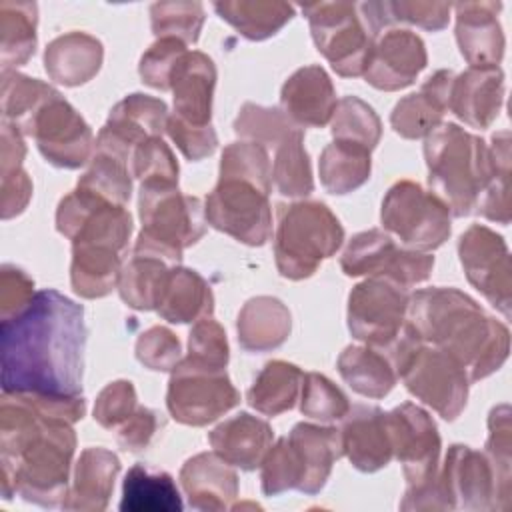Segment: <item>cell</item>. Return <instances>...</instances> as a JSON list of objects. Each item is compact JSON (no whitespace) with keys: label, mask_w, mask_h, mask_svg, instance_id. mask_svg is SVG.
Here are the masks:
<instances>
[{"label":"cell","mask_w":512,"mask_h":512,"mask_svg":"<svg viewBox=\"0 0 512 512\" xmlns=\"http://www.w3.org/2000/svg\"><path fill=\"white\" fill-rule=\"evenodd\" d=\"M88 328L84 308L48 288L0 320L2 392L80 396Z\"/></svg>","instance_id":"cell-1"},{"label":"cell","mask_w":512,"mask_h":512,"mask_svg":"<svg viewBox=\"0 0 512 512\" xmlns=\"http://www.w3.org/2000/svg\"><path fill=\"white\" fill-rule=\"evenodd\" d=\"M76 434L70 422L52 418L14 392L0 402L2 496L56 508L68 496Z\"/></svg>","instance_id":"cell-2"},{"label":"cell","mask_w":512,"mask_h":512,"mask_svg":"<svg viewBox=\"0 0 512 512\" xmlns=\"http://www.w3.org/2000/svg\"><path fill=\"white\" fill-rule=\"evenodd\" d=\"M406 320L422 338L450 354L478 382L496 372L508 358L510 332L488 316L480 304L458 288H424L410 296Z\"/></svg>","instance_id":"cell-3"},{"label":"cell","mask_w":512,"mask_h":512,"mask_svg":"<svg viewBox=\"0 0 512 512\" xmlns=\"http://www.w3.org/2000/svg\"><path fill=\"white\" fill-rule=\"evenodd\" d=\"M428 184L456 218L476 210L478 198L490 176L488 144L460 128L440 124L424 140Z\"/></svg>","instance_id":"cell-4"},{"label":"cell","mask_w":512,"mask_h":512,"mask_svg":"<svg viewBox=\"0 0 512 512\" xmlns=\"http://www.w3.org/2000/svg\"><path fill=\"white\" fill-rule=\"evenodd\" d=\"M142 230L134 254L158 256L176 266L184 248L196 244L206 232V216L200 198L182 194L178 184L144 182L138 192Z\"/></svg>","instance_id":"cell-5"},{"label":"cell","mask_w":512,"mask_h":512,"mask_svg":"<svg viewBox=\"0 0 512 512\" xmlns=\"http://www.w3.org/2000/svg\"><path fill=\"white\" fill-rule=\"evenodd\" d=\"M344 228L334 212L318 200H300L278 206L274 260L288 280L310 278L322 260L342 246Z\"/></svg>","instance_id":"cell-6"},{"label":"cell","mask_w":512,"mask_h":512,"mask_svg":"<svg viewBox=\"0 0 512 512\" xmlns=\"http://www.w3.org/2000/svg\"><path fill=\"white\" fill-rule=\"evenodd\" d=\"M400 510H496V482L486 454L452 444L432 482L406 488Z\"/></svg>","instance_id":"cell-7"},{"label":"cell","mask_w":512,"mask_h":512,"mask_svg":"<svg viewBox=\"0 0 512 512\" xmlns=\"http://www.w3.org/2000/svg\"><path fill=\"white\" fill-rule=\"evenodd\" d=\"M450 216V208L438 194L412 180L390 186L380 210L384 230L404 248L418 252L436 250L450 238Z\"/></svg>","instance_id":"cell-8"},{"label":"cell","mask_w":512,"mask_h":512,"mask_svg":"<svg viewBox=\"0 0 512 512\" xmlns=\"http://www.w3.org/2000/svg\"><path fill=\"white\" fill-rule=\"evenodd\" d=\"M318 52L344 78L362 76L374 36L362 22L354 2H314L302 6Z\"/></svg>","instance_id":"cell-9"},{"label":"cell","mask_w":512,"mask_h":512,"mask_svg":"<svg viewBox=\"0 0 512 512\" xmlns=\"http://www.w3.org/2000/svg\"><path fill=\"white\" fill-rule=\"evenodd\" d=\"M270 190L238 176H218L206 196V224L246 246H264L272 238Z\"/></svg>","instance_id":"cell-10"},{"label":"cell","mask_w":512,"mask_h":512,"mask_svg":"<svg viewBox=\"0 0 512 512\" xmlns=\"http://www.w3.org/2000/svg\"><path fill=\"white\" fill-rule=\"evenodd\" d=\"M406 390L444 420H456L468 400V374L444 350L418 342L396 368Z\"/></svg>","instance_id":"cell-11"},{"label":"cell","mask_w":512,"mask_h":512,"mask_svg":"<svg viewBox=\"0 0 512 512\" xmlns=\"http://www.w3.org/2000/svg\"><path fill=\"white\" fill-rule=\"evenodd\" d=\"M340 268L352 278H386L408 290L430 278L434 256L428 252L400 248L388 232L372 228L350 238L340 256Z\"/></svg>","instance_id":"cell-12"},{"label":"cell","mask_w":512,"mask_h":512,"mask_svg":"<svg viewBox=\"0 0 512 512\" xmlns=\"http://www.w3.org/2000/svg\"><path fill=\"white\" fill-rule=\"evenodd\" d=\"M240 402L226 370L204 368L182 358L170 376L166 406L170 416L186 426H206Z\"/></svg>","instance_id":"cell-13"},{"label":"cell","mask_w":512,"mask_h":512,"mask_svg":"<svg viewBox=\"0 0 512 512\" xmlns=\"http://www.w3.org/2000/svg\"><path fill=\"white\" fill-rule=\"evenodd\" d=\"M408 292L386 278H366L348 296V330L364 346L384 352L406 326Z\"/></svg>","instance_id":"cell-14"},{"label":"cell","mask_w":512,"mask_h":512,"mask_svg":"<svg viewBox=\"0 0 512 512\" xmlns=\"http://www.w3.org/2000/svg\"><path fill=\"white\" fill-rule=\"evenodd\" d=\"M392 452L402 464L406 488H422L434 480L440 460V434L432 416L412 404L404 402L386 412Z\"/></svg>","instance_id":"cell-15"},{"label":"cell","mask_w":512,"mask_h":512,"mask_svg":"<svg viewBox=\"0 0 512 512\" xmlns=\"http://www.w3.org/2000/svg\"><path fill=\"white\" fill-rule=\"evenodd\" d=\"M458 256L468 282L510 318L512 264L504 238L488 226L472 224L458 240Z\"/></svg>","instance_id":"cell-16"},{"label":"cell","mask_w":512,"mask_h":512,"mask_svg":"<svg viewBox=\"0 0 512 512\" xmlns=\"http://www.w3.org/2000/svg\"><path fill=\"white\" fill-rule=\"evenodd\" d=\"M52 166L74 170L90 160L94 136L80 112L56 92L36 112L28 134Z\"/></svg>","instance_id":"cell-17"},{"label":"cell","mask_w":512,"mask_h":512,"mask_svg":"<svg viewBox=\"0 0 512 512\" xmlns=\"http://www.w3.org/2000/svg\"><path fill=\"white\" fill-rule=\"evenodd\" d=\"M168 106L164 100L148 94H128L108 114L106 124L96 138V152L110 154L124 164L132 162L134 150L156 136L166 132Z\"/></svg>","instance_id":"cell-18"},{"label":"cell","mask_w":512,"mask_h":512,"mask_svg":"<svg viewBox=\"0 0 512 512\" xmlns=\"http://www.w3.org/2000/svg\"><path fill=\"white\" fill-rule=\"evenodd\" d=\"M428 54L422 38L406 28H388L372 44L364 80L384 92L410 86L426 68Z\"/></svg>","instance_id":"cell-19"},{"label":"cell","mask_w":512,"mask_h":512,"mask_svg":"<svg viewBox=\"0 0 512 512\" xmlns=\"http://www.w3.org/2000/svg\"><path fill=\"white\" fill-rule=\"evenodd\" d=\"M342 450L360 472H376L392 460V442L386 412L378 406H350L342 418Z\"/></svg>","instance_id":"cell-20"},{"label":"cell","mask_w":512,"mask_h":512,"mask_svg":"<svg viewBox=\"0 0 512 512\" xmlns=\"http://www.w3.org/2000/svg\"><path fill=\"white\" fill-rule=\"evenodd\" d=\"M280 106L298 128H322L330 124L336 108V90L328 72L318 64L298 68L280 90Z\"/></svg>","instance_id":"cell-21"},{"label":"cell","mask_w":512,"mask_h":512,"mask_svg":"<svg viewBox=\"0 0 512 512\" xmlns=\"http://www.w3.org/2000/svg\"><path fill=\"white\" fill-rule=\"evenodd\" d=\"M216 86V66L212 58L198 50H188L174 66L170 90L178 120L190 126H210L212 96Z\"/></svg>","instance_id":"cell-22"},{"label":"cell","mask_w":512,"mask_h":512,"mask_svg":"<svg viewBox=\"0 0 512 512\" xmlns=\"http://www.w3.org/2000/svg\"><path fill=\"white\" fill-rule=\"evenodd\" d=\"M180 484L194 510L224 512L238 498V474L216 452H200L180 468Z\"/></svg>","instance_id":"cell-23"},{"label":"cell","mask_w":512,"mask_h":512,"mask_svg":"<svg viewBox=\"0 0 512 512\" xmlns=\"http://www.w3.org/2000/svg\"><path fill=\"white\" fill-rule=\"evenodd\" d=\"M502 2H458L456 42L470 66H498L504 56V32L498 22Z\"/></svg>","instance_id":"cell-24"},{"label":"cell","mask_w":512,"mask_h":512,"mask_svg":"<svg viewBox=\"0 0 512 512\" xmlns=\"http://www.w3.org/2000/svg\"><path fill=\"white\" fill-rule=\"evenodd\" d=\"M456 74L452 70L434 72L418 92L400 98L390 114L394 132L406 140L426 138L442 124L450 108V92Z\"/></svg>","instance_id":"cell-25"},{"label":"cell","mask_w":512,"mask_h":512,"mask_svg":"<svg viewBox=\"0 0 512 512\" xmlns=\"http://www.w3.org/2000/svg\"><path fill=\"white\" fill-rule=\"evenodd\" d=\"M504 102V72L500 66H470L454 78L450 108L464 124L488 128Z\"/></svg>","instance_id":"cell-26"},{"label":"cell","mask_w":512,"mask_h":512,"mask_svg":"<svg viewBox=\"0 0 512 512\" xmlns=\"http://www.w3.org/2000/svg\"><path fill=\"white\" fill-rule=\"evenodd\" d=\"M120 458L102 446L84 448L76 466L72 486L62 504L70 512H102L108 508Z\"/></svg>","instance_id":"cell-27"},{"label":"cell","mask_w":512,"mask_h":512,"mask_svg":"<svg viewBox=\"0 0 512 512\" xmlns=\"http://www.w3.org/2000/svg\"><path fill=\"white\" fill-rule=\"evenodd\" d=\"M288 440L294 446L302 468L298 492L310 496L318 494L330 478L334 462L344 456L340 430L334 426L298 422L290 430Z\"/></svg>","instance_id":"cell-28"},{"label":"cell","mask_w":512,"mask_h":512,"mask_svg":"<svg viewBox=\"0 0 512 512\" xmlns=\"http://www.w3.org/2000/svg\"><path fill=\"white\" fill-rule=\"evenodd\" d=\"M272 440L274 432L270 424L248 412H240L224 420L208 434V442L214 452L228 464L242 470L258 468L272 446Z\"/></svg>","instance_id":"cell-29"},{"label":"cell","mask_w":512,"mask_h":512,"mask_svg":"<svg viewBox=\"0 0 512 512\" xmlns=\"http://www.w3.org/2000/svg\"><path fill=\"white\" fill-rule=\"evenodd\" d=\"M104 60L102 42L86 32H68L54 38L44 52L48 76L64 86H80L92 80Z\"/></svg>","instance_id":"cell-30"},{"label":"cell","mask_w":512,"mask_h":512,"mask_svg":"<svg viewBox=\"0 0 512 512\" xmlns=\"http://www.w3.org/2000/svg\"><path fill=\"white\" fill-rule=\"evenodd\" d=\"M290 330V310L274 296H254L238 312V344L246 352H270L288 340Z\"/></svg>","instance_id":"cell-31"},{"label":"cell","mask_w":512,"mask_h":512,"mask_svg":"<svg viewBox=\"0 0 512 512\" xmlns=\"http://www.w3.org/2000/svg\"><path fill=\"white\" fill-rule=\"evenodd\" d=\"M124 252L100 242L72 244L70 284L72 290L88 300L104 298L118 288Z\"/></svg>","instance_id":"cell-32"},{"label":"cell","mask_w":512,"mask_h":512,"mask_svg":"<svg viewBox=\"0 0 512 512\" xmlns=\"http://www.w3.org/2000/svg\"><path fill=\"white\" fill-rule=\"evenodd\" d=\"M156 312L172 324L208 318L214 312L212 288L196 270L176 264L170 268Z\"/></svg>","instance_id":"cell-33"},{"label":"cell","mask_w":512,"mask_h":512,"mask_svg":"<svg viewBox=\"0 0 512 512\" xmlns=\"http://www.w3.org/2000/svg\"><path fill=\"white\" fill-rule=\"evenodd\" d=\"M182 508V496L168 472L134 464L124 476L122 512H180Z\"/></svg>","instance_id":"cell-34"},{"label":"cell","mask_w":512,"mask_h":512,"mask_svg":"<svg viewBox=\"0 0 512 512\" xmlns=\"http://www.w3.org/2000/svg\"><path fill=\"white\" fill-rule=\"evenodd\" d=\"M342 380L360 396L384 398L396 384V372L384 352L370 346H348L338 356Z\"/></svg>","instance_id":"cell-35"},{"label":"cell","mask_w":512,"mask_h":512,"mask_svg":"<svg viewBox=\"0 0 512 512\" xmlns=\"http://www.w3.org/2000/svg\"><path fill=\"white\" fill-rule=\"evenodd\" d=\"M302 380L304 372L296 364L270 360L256 374L246 392V400L256 412L264 416H278L296 404L300 398Z\"/></svg>","instance_id":"cell-36"},{"label":"cell","mask_w":512,"mask_h":512,"mask_svg":"<svg viewBox=\"0 0 512 512\" xmlns=\"http://www.w3.org/2000/svg\"><path fill=\"white\" fill-rule=\"evenodd\" d=\"M214 10L244 38L256 42L278 34L294 16V6L276 0L214 2Z\"/></svg>","instance_id":"cell-37"},{"label":"cell","mask_w":512,"mask_h":512,"mask_svg":"<svg viewBox=\"0 0 512 512\" xmlns=\"http://www.w3.org/2000/svg\"><path fill=\"white\" fill-rule=\"evenodd\" d=\"M372 170L370 150L366 146L334 140L330 142L318 160L320 182L326 192L342 196L360 188Z\"/></svg>","instance_id":"cell-38"},{"label":"cell","mask_w":512,"mask_h":512,"mask_svg":"<svg viewBox=\"0 0 512 512\" xmlns=\"http://www.w3.org/2000/svg\"><path fill=\"white\" fill-rule=\"evenodd\" d=\"M38 6L34 2H0V62L2 70H16L36 50Z\"/></svg>","instance_id":"cell-39"},{"label":"cell","mask_w":512,"mask_h":512,"mask_svg":"<svg viewBox=\"0 0 512 512\" xmlns=\"http://www.w3.org/2000/svg\"><path fill=\"white\" fill-rule=\"evenodd\" d=\"M172 264L158 256L134 254L122 266L118 280L120 298L134 310H156Z\"/></svg>","instance_id":"cell-40"},{"label":"cell","mask_w":512,"mask_h":512,"mask_svg":"<svg viewBox=\"0 0 512 512\" xmlns=\"http://www.w3.org/2000/svg\"><path fill=\"white\" fill-rule=\"evenodd\" d=\"M56 92L38 78L24 76L16 70H2V122L12 124L26 136L36 112Z\"/></svg>","instance_id":"cell-41"},{"label":"cell","mask_w":512,"mask_h":512,"mask_svg":"<svg viewBox=\"0 0 512 512\" xmlns=\"http://www.w3.org/2000/svg\"><path fill=\"white\" fill-rule=\"evenodd\" d=\"M490 176L478 198L476 210L492 222L510 224V132L502 130L492 136L488 146Z\"/></svg>","instance_id":"cell-42"},{"label":"cell","mask_w":512,"mask_h":512,"mask_svg":"<svg viewBox=\"0 0 512 512\" xmlns=\"http://www.w3.org/2000/svg\"><path fill=\"white\" fill-rule=\"evenodd\" d=\"M272 184L288 198H304L314 190L312 166L304 148V132L300 128L274 148Z\"/></svg>","instance_id":"cell-43"},{"label":"cell","mask_w":512,"mask_h":512,"mask_svg":"<svg viewBox=\"0 0 512 512\" xmlns=\"http://www.w3.org/2000/svg\"><path fill=\"white\" fill-rule=\"evenodd\" d=\"M486 458L494 472L496 482V510L510 508L512 496V424H510V406L500 404L490 410L488 416V440H486Z\"/></svg>","instance_id":"cell-44"},{"label":"cell","mask_w":512,"mask_h":512,"mask_svg":"<svg viewBox=\"0 0 512 512\" xmlns=\"http://www.w3.org/2000/svg\"><path fill=\"white\" fill-rule=\"evenodd\" d=\"M330 130L334 140L354 142L372 152L380 142L382 122L368 102L358 96H344L336 102L330 118Z\"/></svg>","instance_id":"cell-45"},{"label":"cell","mask_w":512,"mask_h":512,"mask_svg":"<svg viewBox=\"0 0 512 512\" xmlns=\"http://www.w3.org/2000/svg\"><path fill=\"white\" fill-rule=\"evenodd\" d=\"M76 188L92 192L110 204L124 206L132 192V172L122 160L104 152H96L88 170L78 178Z\"/></svg>","instance_id":"cell-46"},{"label":"cell","mask_w":512,"mask_h":512,"mask_svg":"<svg viewBox=\"0 0 512 512\" xmlns=\"http://www.w3.org/2000/svg\"><path fill=\"white\" fill-rule=\"evenodd\" d=\"M294 130H298V126H294L280 108L260 106L254 102L242 104V108L234 120V132L240 138L258 142L266 150L276 148Z\"/></svg>","instance_id":"cell-47"},{"label":"cell","mask_w":512,"mask_h":512,"mask_svg":"<svg viewBox=\"0 0 512 512\" xmlns=\"http://www.w3.org/2000/svg\"><path fill=\"white\" fill-rule=\"evenodd\" d=\"M204 6L200 2H156L150 6V24L156 38H178L194 44L204 24Z\"/></svg>","instance_id":"cell-48"},{"label":"cell","mask_w":512,"mask_h":512,"mask_svg":"<svg viewBox=\"0 0 512 512\" xmlns=\"http://www.w3.org/2000/svg\"><path fill=\"white\" fill-rule=\"evenodd\" d=\"M350 410L346 394L324 374L308 372L300 390V412L312 420L336 422Z\"/></svg>","instance_id":"cell-49"},{"label":"cell","mask_w":512,"mask_h":512,"mask_svg":"<svg viewBox=\"0 0 512 512\" xmlns=\"http://www.w3.org/2000/svg\"><path fill=\"white\" fill-rule=\"evenodd\" d=\"M302 468L288 436L268 448L260 462V484L266 496H278L286 490H298Z\"/></svg>","instance_id":"cell-50"},{"label":"cell","mask_w":512,"mask_h":512,"mask_svg":"<svg viewBox=\"0 0 512 512\" xmlns=\"http://www.w3.org/2000/svg\"><path fill=\"white\" fill-rule=\"evenodd\" d=\"M218 176H238L256 182L258 186L272 188V164L268 150L250 140L232 142L222 150L220 174Z\"/></svg>","instance_id":"cell-51"},{"label":"cell","mask_w":512,"mask_h":512,"mask_svg":"<svg viewBox=\"0 0 512 512\" xmlns=\"http://www.w3.org/2000/svg\"><path fill=\"white\" fill-rule=\"evenodd\" d=\"M184 358L196 366L226 370L230 360L226 332L212 316L194 322L188 336V354Z\"/></svg>","instance_id":"cell-52"},{"label":"cell","mask_w":512,"mask_h":512,"mask_svg":"<svg viewBox=\"0 0 512 512\" xmlns=\"http://www.w3.org/2000/svg\"><path fill=\"white\" fill-rule=\"evenodd\" d=\"M132 178L144 182H168L178 184V162L170 150V146L162 140V136L150 138L142 142L130 162Z\"/></svg>","instance_id":"cell-53"},{"label":"cell","mask_w":512,"mask_h":512,"mask_svg":"<svg viewBox=\"0 0 512 512\" xmlns=\"http://www.w3.org/2000/svg\"><path fill=\"white\" fill-rule=\"evenodd\" d=\"M186 52V44L178 38H156V42L142 54L138 64L142 82L156 90H170L172 70Z\"/></svg>","instance_id":"cell-54"},{"label":"cell","mask_w":512,"mask_h":512,"mask_svg":"<svg viewBox=\"0 0 512 512\" xmlns=\"http://www.w3.org/2000/svg\"><path fill=\"white\" fill-rule=\"evenodd\" d=\"M136 358L150 370L172 372L182 360L180 340L166 326H152L136 340Z\"/></svg>","instance_id":"cell-55"},{"label":"cell","mask_w":512,"mask_h":512,"mask_svg":"<svg viewBox=\"0 0 512 512\" xmlns=\"http://www.w3.org/2000/svg\"><path fill=\"white\" fill-rule=\"evenodd\" d=\"M136 408L138 398L134 384L130 380H114L96 396L94 420L106 430H116L136 412Z\"/></svg>","instance_id":"cell-56"},{"label":"cell","mask_w":512,"mask_h":512,"mask_svg":"<svg viewBox=\"0 0 512 512\" xmlns=\"http://www.w3.org/2000/svg\"><path fill=\"white\" fill-rule=\"evenodd\" d=\"M166 132L170 140L178 146V150L188 158L190 162H198L206 156H210L218 146L216 130L210 126H190L176 116H168Z\"/></svg>","instance_id":"cell-57"},{"label":"cell","mask_w":512,"mask_h":512,"mask_svg":"<svg viewBox=\"0 0 512 512\" xmlns=\"http://www.w3.org/2000/svg\"><path fill=\"white\" fill-rule=\"evenodd\" d=\"M34 294L32 278L14 264H4L0 270V320H8L24 312Z\"/></svg>","instance_id":"cell-58"},{"label":"cell","mask_w":512,"mask_h":512,"mask_svg":"<svg viewBox=\"0 0 512 512\" xmlns=\"http://www.w3.org/2000/svg\"><path fill=\"white\" fill-rule=\"evenodd\" d=\"M162 426L164 422L156 410L138 406L136 412L116 428V440L128 452H142L154 442Z\"/></svg>","instance_id":"cell-59"},{"label":"cell","mask_w":512,"mask_h":512,"mask_svg":"<svg viewBox=\"0 0 512 512\" xmlns=\"http://www.w3.org/2000/svg\"><path fill=\"white\" fill-rule=\"evenodd\" d=\"M394 24L408 22L418 28L438 32L448 26L452 4L448 2H388Z\"/></svg>","instance_id":"cell-60"},{"label":"cell","mask_w":512,"mask_h":512,"mask_svg":"<svg viewBox=\"0 0 512 512\" xmlns=\"http://www.w3.org/2000/svg\"><path fill=\"white\" fill-rule=\"evenodd\" d=\"M0 208H2V218H14L24 212L32 198V180L28 172L20 166L14 170L0 172Z\"/></svg>","instance_id":"cell-61"}]
</instances>
